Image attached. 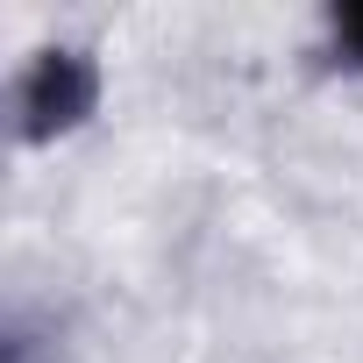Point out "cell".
Instances as JSON below:
<instances>
[{"label": "cell", "mask_w": 363, "mask_h": 363, "mask_svg": "<svg viewBox=\"0 0 363 363\" xmlns=\"http://www.w3.org/2000/svg\"><path fill=\"white\" fill-rule=\"evenodd\" d=\"M100 100V72L86 50H36L22 72H15V135L22 143H57L72 135Z\"/></svg>", "instance_id": "obj_1"}, {"label": "cell", "mask_w": 363, "mask_h": 363, "mask_svg": "<svg viewBox=\"0 0 363 363\" xmlns=\"http://www.w3.org/2000/svg\"><path fill=\"white\" fill-rule=\"evenodd\" d=\"M328 65L363 72V8H335L328 15Z\"/></svg>", "instance_id": "obj_2"}]
</instances>
